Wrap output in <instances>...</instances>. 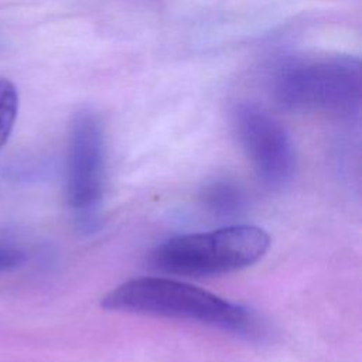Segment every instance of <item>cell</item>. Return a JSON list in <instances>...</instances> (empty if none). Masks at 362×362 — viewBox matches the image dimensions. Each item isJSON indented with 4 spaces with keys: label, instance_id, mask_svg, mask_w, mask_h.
<instances>
[{
    "label": "cell",
    "instance_id": "1",
    "mask_svg": "<svg viewBox=\"0 0 362 362\" xmlns=\"http://www.w3.org/2000/svg\"><path fill=\"white\" fill-rule=\"evenodd\" d=\"M102 307L119 313L194 321L246 337L259 331V321L246 307L174 279L127 280L102 298Z\"/></svg>",
    "mask_w": 362,
    "mask_h": 362
},
{
    "label": "cell",
    "instance_id": "2",
    "mask_svg": "<svg viewBox=\"0 0 362 362\" xmlns=\"http://www.w3.org/2000/svg\"><path fill=\"white\" fill-rule=\"evenodd\" d=\"M269 247L270 236L263 228L230 225L170 238L153 249L150 263L174 276H221L255 264Z\"/></svg>",
    "mask_w": 362,
    "mask_h": 362
},
{
    "label": "cell",
    "instance_id": "3",
    "mask_svg": "<svg viewBox=\"0 0 362 362\" xmlns=\"http://www.w3.org/2000/svg\"><path fill=\"white\" fill-rule=\"evenodd\" d=\"M273 96L287 110L338 116L358 113L362 102V65L351 57L297 59L273 79Z\"/></svg>",
    "mask_w": 362,
    "mask_h": 362
},
{
    "label": "cell",
    "instance_id": "4",
    "mask_svg": "<svg viewBox=\"0 0 362 362\" xmlns=\"http://www.w3.org/2000/svg\"><path fill=\"white\" fill-rule=\"evenodd\" d=\"M105 184V141L99 120L90 112H79L71 123L66 198L78 222L92 228Z\"/></svg>",
    "mask_w": 362,
    "mask_h": 362
},
{
    "label": "cell",
    "instance_id": "5",
    "mask_svg": "<svg viewBox=\"0 0 362 362\" xmlns=\"http://www.w3.org/2000/svg\"><path fill=\"white\" fill-rule=\"evenodd\" d=\"M232 117L239 143L259 178L272 188L286 185L294 173V150L284 127L253 103H239Z\"/></svg>",
    "mask_w": 362,
    "mask_h": 362
},
{
    "label": "cell",
    "instance_id": "6",
    "mask_svg": "<svg viewBox=\"0 0 362 362\" xmlns=\"http://www.w3.org/2000/svg\"><path fill=\"white\" fill-rule=\"evenodd\" d=\"M202 202L211 214L223 218L239 215L246 204L240 187L223 180L214 181L204 188Z\"/></svg>",
    "mask_w": 362,
    "mask_h": 362
},
{
    "label": "cell",
    "instance_id": "7",
    "mask_svg": "<svg viewBox=\"0 0 362 362\" xmlns=\"http://www.w3.org/2000/svg\"><path fill=\"white\" fill-rule=\"evenodd\" d=\"M18 113V90L16 85L0 78V148L6 144Z\"/></svg>",
    "mask_w": 362,
    "mask_h": 362
},
{
    "label": "cell",
    "instance_id": "8",
    "mask_svg": "<svg viewBox=\"0 0 362 362\" xmlns=\"http://www.w3.org/2000/svg\"><path fill=\"white\" fill-rule=\"evenodd\" d=\"M23 262V253L7 246H0V273L14 269Z\"/></svg>",
    "mask_w": 362,
    "mask_h": 362
}]
</instances>
